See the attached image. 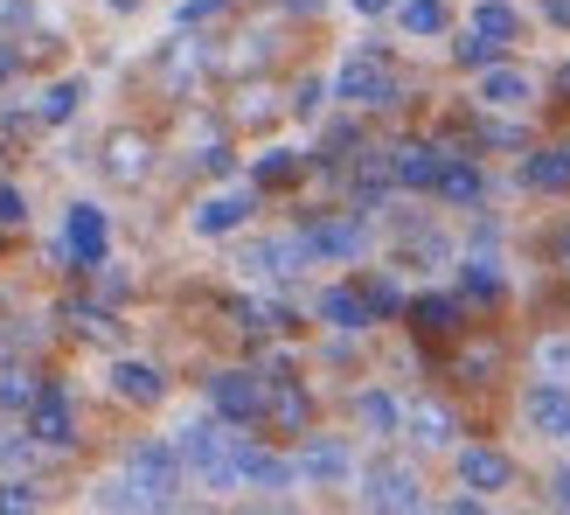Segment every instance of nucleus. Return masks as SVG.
I'll use <instances>...</instances> for the list:
<instances>
[{
  "label": "nucleus",
  "instance_id": "f257e3e1",
  "mask_svg": "<svg viewBox=\"0 0 570 515\" xmlns=\"http://www.w3.org/2000/svg\"><path fill=\"white\" fill-rule=\"evenodd\" d=\"M181 446L175 439H139L132 453H126V474H132V488L147 495V508H167L175 502V488H181Z\"/></svg>",
  "mask_w": 570,
  "mask_h": 515
},
{
  "label": "nucleus",
  "instance_id": "f03ea898",
  "mask_svg": "<svg viewBox=\"0 0 570 515\" xmlns=\"http://www.w3.org/2000/svg\"><path fill=\"white\" fill-rule=\"evenodd\" d=\"M334 98H348L362 111H383V105H396V70L383 56H348L341 77H334Z\"/></svg>",
  "mask_w": 570,
  "mask_h": 515
},
{
  "label": "nucleus",
  "instance_id": "7ed1b4c3",
  "mask_svg": "<svg viewBox=\"0 0 570 515\" xmlns=\"http://www.w3.org/2000/svg\"><path fill=\"white\" fill-rule=\"evenodd\" d=\"M265 377H250V369H216L209 377V405L230 418V425H258L265 418Z\"/></svg>",
  "mask_w": 570,
  "mask_h": 515
},
{
  "label": "nucleus",
  "instance_id": "20e7f679",
  "mask_svg": "<svg viewBox=\"0 0 570 515\" xmlns=\"http://www.w3.org/2000/svg\"><path fill=\"white\" fill-rule=\"evenodd\" d=\"M293 467H299L306 488H348V480H355V453L341 439H306Z\"/></svg>",
  "mask_w": 570,
  "mask_h": 515
},
{
  "label": "nucleus",
  "instance_id": "39448f33",
  "mask_svg": "<svg viewBox=\"0 0 570 515\" xmlns=\"http://www.w3.org/2000/svg\"><path fill=\"white\" fill-rule=\"evenodd\" d=\"M63 244H70V258H77L83 272H98V265H105V251H111V223H105V210H98V203H70Z\"/></svg>",
  "mask_w": 570,
  "mask_h": 515
},
{
  "label": "nucleus",
  "instance_id": "423d86ee",
  "mask_svg": "<svg viewBox=\"0 0 570 515\" xmlns=\"http://www.w3.org/2000/svg\"><path fill=\"white\" fill-rule=\"evenodd\" d=\"M452 467H460V488H480V495L515 488V460H508L501 446H460V453H452Z\"/></svg>",
  "mask_w": 570,
  "mask_h": 515
},
{
  "label": "nucleus",
  "instance_id": "0eeeda50",
  "mask_svg": "<svg viewBox=\"0 0 570 515\" xmlns=\"http://www.w3.org/2000/svg\"><path fill=\"white\" fill-rule=\"evenodd\" d=\"M473 98L488 105V111H529L535 105V77L515 70V64H488V70H480V84H473Z\"/></svg>",
  "mask_w": 570,
  "mask_h": 515
},
{
  "label": "nucleus",
  "instance_id": "6e6552de",
  "mask_svg": "<svg viewBox=\"0 0 570 515\" xmlns=\"http://www.w3.org/2000/svg\"><path fill=\"white\" fill-rule=\"evenodd\" d=\"M362 502L368 508H424V480H417V467H368L362 474Z\"/></svg>",
  "mask_w": 570,
  "mask_h": 515
},
{
  "label": "nucleus",
  "instance_id": "1a4fd4ad",
  "mask_svg": "<svg viewBox=\"0 0 570 515\" xmlns=\"http://www.w3.org/2000/svg\"><path fill=\"white\" fill-rule=\"evenodd\" d=\"M522 418H529L543 439H570V383L535 377V383H529V397H522Z\"/></svg>",
  "mask_w": 570,
  "mask_h": 515
},
{
  "label": "nucleus",
  "instance_id": "9d476101",
  "mask_svg": "<svg viewBox=\"0 0 570 515\" xmlns=\"http://www.w3.org/2000/svg\"><path fill=\"white\" fill-rule=\"evenodd\" d=\"M299 480V467L293 460H278V453H265V446H250V439H237V488H258V495H285Z\"/></svg>",
  "mask_w": 570,
  "mask_h": 515
},
{
  "label": "nucleus",
  "instance_id": "9b49d317",
  "mask_svg": "<svg viewBox=\"0 0 570 515\" xmlns=\"http://www.w3.org/2000/svg\"><path fill=\"white\" fill-rule=\"evenodd\" d=\"M306 244V258H327V265H348V258H362L368 251V231L355 216H334V223H313V231L299 237Z\"/></svg>",
  "mask_w": 570,
  "mask_h": 515
},
{
  "label": "nucleus",
  "instance_id": "f8f14e48",
  "mask_svg": "<svg viewBox=\"0 0 570 515\" xmlns=\"http://www.w3.org/2000/svg\"><path fill=\"white\" fill-rule=\"evenodd\" d=\"M28 439H36V446H70V439H77V411H70L63 390L42 383V397L28 405Z\"/></svg>",
  "mask_w": 570,
  "mask_h": 515
},
{
  "label": "nucleus",
  "instance_id": "ddd939ff",
  "mask_svg": "<svg viewBox=\"0 0 570 515\" xmlns=\"http://www.w3.org/2000/svg\"><path fill=\"white\" fill-rule=\"evenodd\" d=\"M250 210H258V195H250V188H223V195H209V203L195 210V231L223 237V231H237V223H250Z\"/></svg>",
  "mask_w": 570,
  "mask_h": 515
},
{
  "label": "nucleus",
  "instance_id": "4468645a",
  "mask_svg": "<svg viewBox=\"0 0 570 515\" xmlns=\"http://www.w3.org/2000/svg\"><path fill=\"white\" fill-rule=\"evenodd\" d=\"M445 161L452 154H439V147H396L390 154V175H396V188H439V175H445Z\"/></svg>",
  "mask_w": 570,
  "mask_h": 515
},
{
  "label": "nucleus",
  "instance_id": "2eb2a0df",
  "mask_svg": "<svg viewBox=\"0 0 570 515\" xmlns=\"http://www.w3.org/2000/svg\"><path fill=\"white\" fill-rule=\"evenodd\" d=\"M321 321H327V328H341V334H355V328L376 321V313H368L362 285H327V293H321Z\"/></svg>",
  "mask_w": 570,
  "mask_h": 515
},
{
  "label": "nucleus",
  "instance_id": "dca6fc26",
  "mask_svg": "<svg viewBox=\"0 0 570 515\" xmlns=\"http://www.w3.org/2000/svg\"><path fill=\"white\" fill-rule=\"evenodd\" d=\"M111 390H119L126 397V405H160V397H167V377H160V369L154 362H119V369H111Z\"/></svg>",
  "mask_w": 570,
  "mask_h": 515
},
{
  "label": "nucleus",
  "instance_id": "f3484780",
  "mask_svg": "<svg viewBox=\"0 0 570 515\" xmlns=\"http://www.w3.org/2000/svg\"><path fill=\"white\" fill-rule=\"evenodd\" d=\"M404 439L424 446V453H445L452 446V411L445 405H411L404 411Z\"/></svg>",
  "mask_w": 570,
  "mask_h": 515
},
{
  "label": "nucleus",
  "instance_id": "a211bd4d",
  "mask_svg": "<svg viewBox=\"0 0 570 515\" xmlns=\"http://www.w3.org/2000/svg\"><path fill=\"white\" fill-rule=\"evenodd\" d=\"M522 188H535V195H563V188H570V154H563V147H535V154L522 161Z\"/></svg>",
  "mask_w": 570,
  "mask_h": 515
},
{
  "label": "nucleus",
  "instance_id": "6ab92c4d",
  "mask_svg": "<svg viewBox=\"0 0 570 515\" xmlns=\"http://www.w3.org/2000/svg\"><path fill=\"white\" fill-rule=\"evenodd\" d=\"M355 418H362V433H376V439H396V433H404V405H396L390 390H362V397H355Z\"/></svg>",
  "mask_w": 570,
  "mask_h": 515
},
{
  "label": "nucleus",
  "instance_id": "aec40b11",
  "mask_svg": "<svg viewBox=\"0 0 570 515\" xmlns=\"http://www.w3.org/2000/svg\"><path fill=\"white\" fill-rule=\"evenodd\" d=\"M396 28H404V36H445V28H452V8H445V0H396Z\"/></svg>",
  "mask_w": 570,
  "mask_h": 515
},
{
  "label": "nucleus",
  "instance_id": "412c9836",
  "mask_svg": "<svg viewBox=\"0 0 570 515\" xmlns=\"http://www.w3.org/2000/svg\"><path fill=\"white\" fill-rule=\"evenodd\" d=\"M411 328H417V334H432V341L460 334V300H445V293H432V300H411Z\"/></svg>",
  "mask_w": 570,
  "mask_h": 515
},
{
  "label": "nucleus",
  "instance_id": "4be33fe9",
  "mask_svg": "<svg viewBox=\"0 0 570 515\" xmlns=\"http://www.w3.org/2000/svg\"><path fill=\"white\" fill-rule=\"evenodd\" d=\"M439 195H445V203H480V195H488V175H480L473 161L452 154V161H445V175H439Z\"/></svg>",
  "mask_w": 570,
  "mask_h": 515
},
{
  "label": "nucleus",
  "instance_id": "5701e85b",
  "mask_svg": "<svg viewBox=\"0 0 570 515\" xmlns=\"http://www.w3.org/2000/svg\"><path fill=\"white\" fill-rule=\"evenodd\" d=\"M473 28H480V36H494V42H515L522 36V14L508 8V0H473Z\"/></svg>",
  "mask_w": 570,
  "mask_h": 515
},
{
  "label": "nucleus",
  "instance_id": "b1692460",
  "mask_svg": "<svg viewBox=\"0 0 570 515\" xmlns=\"http://www.w3.org/2000/svg\"><path fill=\"white\" fill-rule=\"evenodd\" d=\"M147 139H139V133H119V139H111V154H105V167H111V175H119V182H139V175H147Z\"/></svg>",
  "mask_w": 570,
  "mask_h": 515
},
{
  "label": "nucleus",
  "instance_id": "393cba45",
  "mask_svg": "<svg viewBox=\"0 0 570 515\" xmlns=\"http://www.w3.org/2000/svg\"><path fill=\"white\" fill-rule=\"evenodd\" d=\"M265 411L285 425V433H306V390H299V383H285V377H278V390L265 397Z\"/></svg>",
  "mask_w": 570,
  "mask_h": 515
},
{
  "label": "nucleus",
  "instance_id": "a878e982",
  "mask_svg": "<svg viewBox=\"0 0 570 515\" xmlns=\"http://www.w3.org/2000/svg\"><path fill=\"white\" fill-rule=\"evenodd\" d=\"M42 397V383L28 377V369H0V411H21L28 418V405Z\"/></svg>",
  "mask_w": 570,
  "mask_h": 515
},
{
  "label": "nucleus",
  "instance_id": "bb28decb",
  "mask_svg": "<svg viewBox=\"0 0 570 515\" xmlns=\"http://www.w3.org/2000/svg\"><path fill=\"white\" fill-rule=\"evenodd\" d=\"M535 377L570 383V334H543V341H535Z\"/></svg>",
  "mask_w": 570,
  "mask_h": 515
},
{
  "label": "nucleus",
  "instance_id": "cd10ccee",
  "mask_svg": "<svg viewBox=\"0 0 570 515\" xmlns=\"http://www.w3.org/2000/svg\"><path fill=\"white\" fill-rule=\"evenodd\" d=\"M501 49H508V42H494V36H480V28H466V36L452 42V56H460L466 70H488V64H501Z\"/></svg>",
  "mask_w": 570,
  "mask_h": 515
},
{
  "label": "nucleus",
  "instance_id": "c85d7f7f",
  "mask_svg": "<svg viewBox=\"0 0 570 515\" xmlns=\"http://www.w3.org/2000/svg\"><path fill=\"white\" fill-rule=\"evenodd\" d=\"M460 293H473V300H494V293H501L494 258H466V265H460Z\"/></svg>",
  "mask_w": 570,
  "mask_h": 515
},
{
  "label": "nucleus",
  "instance_id": "c756f323",
  "mask_svg": "<svg viewBox=\"0 0 570 515\" xmlns=\"http://www.w3.org/2000/svg\"><path fill=\"white\" fill-rule=\"evenodd\" d=\"M362 300H368V313H376V321H390V313H404V293H396L390 279H362Z\"/></svg>",
  "mask_w": 570,
  "mask_h": 515
},
{
  "label": "nucleus",
  "instance_id": "7c9ffc66",
  "mask_svg": "<svg viewBox=\"0 0 570 515\" xmlns=\"http://www.w3.org/2000/svg\"><path fill=\"white\" fill-rule=\"evenodd\" d=\"M293 175H299V154H285V147L258 161V188H285V182H293Z\"/></svg>",
  "mask_w": 570,
  "mask_h": 515
},
{
  "label": "nucleus",
  "instance_id": "2f4dec72",
  "mask_svg": "<svg viewBox=\"0 0 570 515\" xmlns=\"http://www.w3.org/2000/svg\"><path fill=\"white\" fill-rule=\"evenodd\" d=\"M77 98H83V84L70 77V84H49V98H42V119H70L77 111Z\"/></svg>",
  "mask_w": 570,
  "mask_h": 515
},
{
  "label": "nucleus",
  "instance_id": "473e14b6",
  "mask_svg": "<svg viewBox=\"0 0 570 515\" xmlns=\"http://www.w3.org/2000/svg\"><path fill=\"white\" fill-rule=\"evenodd\" d=\"M42 495L36 488H28V480H0V508H8V515H21V508H36Z\"/></svg>",
  "mask_w": 570,
  "mask_h": 515
},
{
  "label": "nucleus",
  "instance_id": "72a5a7b5",
  "mask_svg": "<svg viewBox=\"0 0 570 515\" xmlns=\"http://www.w3.org/2000/svg\"><path fill=\"white\" fill-rule=\"evenodd\" d=\"M14 223H28V203H21V188L0 182V231H14Z\"/></svg>",
  "mask_w": 570,
  "mask_h": 515
},
{
  "label": "nucleus",
  "instance_id": "f704fd0d",
  "mask_svg": "<svg viewBox=\"0 0 570 515\" xmlns=\"http://www.w3.org/2000/svg\"><path fill=\"white\" fill-rule=\"evenodd\" d=\"M321 98H327V84H313V77H306V84H299V98H293V105H299V111H321Z\"/></svg>",
  "mask_w": 570,
  "mask_h": 515
},
{
  "label": "nucleus",
  "instance_id": "c9c22d12",
  "mask_svg": "<svg viewBox=\"0 0 570 515\" xmlns=\"http://www.w3.org/2000/svg\"><path fill=\"white\" fill-rule=\"evenodd\" d=\"M550 502H557V508H570V467H557V474H550Z\"/></svg>",
  "mask_w": 570,
  "mask_h": 515
},
{
  "label": "nucleus",
  "instance_id": "e433bc0d",
  "mask_svg": "<svg viewBox=\"0 0 570 515\" xmlns=\"http://www.w3.org/2000/svg\"><path fill=\"white\" fill-rule=\"evenodd\" d=\"M216 8H230V0H188V8H181V21H203V14H216Z\"/></svg>",
  "mask_w": 570,
  "mask_h": 515
},
{
  "label": "nucleus",
  "instance_id": "4c0bfd02",
  "mask_svg": "<svg viewBox=\"0 0 570 515\" xmlns=\"http://www.w3.org/2000/svg\"><path fill=\"white\" fill-rule=\"evenodd\" d=\"M543 14H550L557 28H570V0H543Z\"/></svg>",
  "mask_w": 570,
  "mask_h": 515
},
{
  "label": "nucleus",
  "instance_id": "58836bf2",
  "mask_svg": "<svg viewBox=\"0 0 570 515\" xmlns=\"http://www.w3.org/2000/svg\"><path fill=\"white\" fill-rule=\"evenodd\" d=\"M557 265L570 272V223H563V231H557Z\"/></svg>",
  "mask_w": 570,
  "mask_h": 515
},
{
  "label": "nucleus",
  "instance_id": "ea45409f",
  "mask_svg": "<svg viewBox=\"0 0 570 515\" xmlns=\"http://www.w3.org/2000/svg\"><path fill=\"white\" fill-rule=\"evenodd\" d=\"M396 0H355V14H390Z\"/></svg>",
  "mask_w": 570,
  "mask_h": 515
},
{
  "label": "nucleus",
  "instance_id": "a19ab883",
  "mask_svg": "<svg viewBox=\"0 0 570 515\" xmlns=\"http://www.w3.org/2000/svg\"><path fill=\"white\" fill-rule=\"evenodd\" d=\"M285 8H293V14H321V0H285Z\"/></svg>",
  "mask_w": 570,
  "mask_h": 515
},
{
  "label": "nucleus",
  "instance_id": "79ce46f5",
  "mask_svg": "<svg viewBox=\"0 0 570 515\" xmlns=\"http://www.w3.org/2000/svg\"><path fill=\"white\" fill-rule=\"evenodd\" d=\"M8 70H14V56H0V84H8Z\"/></svg>",
  "mask_w": 570,
  "mask_h": 515
},
{
  "label": "nucleus",
  "instance_id": "37998d69",
  "mask_svg": "<svg viewBox=\"0 0 570 515\" xmlns=\"http://www.w3.org/2000/svg\"><path fill=\"white\" fill-rule=\"evenodd\" d=\"M111 8H119V14H132V8H139V0H111Z\"/></svg>",
  "mask_w": 570,
  "mask_h": 515
},
{
  "label": "nucleus",
  "instance_id": "c03bdc74",
  "mask_svg": "<svg viewBox=\"0 0 570 515\" xmlns=\"http://www.w3.org/2000/svg\"><path fill=\"white\" fill-rule=\"evenodd\" d=\"M563 91H570V64H563Z\"/></svg>",
  "mask_w": 570,
  "mask_h": 515
},
{
  "label": "nucleus",
  "instance_id": "a18cd8bd",
  "mask_svg": "<svg viewBox=\"0 0 570 515\" xmlns=\"http://www.w3.org/2000/svg\"><path fill=\"white\" fill-rule=\"evenodd\" d=\"M563 154H570V139H563Z\"/></svg>",
  "mask_w": 570,
  "mask_h": 515
}]
</instances>
